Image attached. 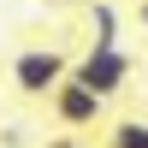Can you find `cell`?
<instances>
[{
    "mask_svg": "<svg viewBox=\"0 0 148 148\" xmlns=\"http://www.w3.org/2000/svg\"><path fill=\"white\" fill-rule=\"evenodd\" d=\"M71 77H77V83H89L101 101H113V95L130 83V53H125L119 42H89V53L71 65Z\"/></svg>",
    "mask_w": 148,
    "mask_h": 148,
    "instance_id": "cell-1",
    "label": "cell"
},
{
    "mask_svg": "<svg viewBox=\"0 0 148 148\" xmlns=\"http://www.w3.org/2000/svg\"><path fill=\"white\" fill-rule=\"evenodd\" d=\"M65 71H71V59L59 53V47H24V53L12 59V89L18 95H47Z\"/></svg>",
    "mask_w": 148,
    "mask_h": 148,
    "instance_id": "cell-2",
    "label": "cell"
},
{
    "mask_svg": "<svg viewBox=\"0 0 148 148\" xmlns=\"http://www.w3.org/2000/svg\"><path fill=\"white\" fill-rule=\"evenodd\" d=\"M47 95H53V113H59V125H71V130H89V125H101V113H107V101L89 89V83H77L71 71H65V77H59Z\"/></svg>",
    "mask_w": 148,
    "mask_h": 148,
    "instance_id": "cell-3",
    "label": "cell"
},
{
    "mask_svg": "<svg viewBox=\"0 0 148 148\" xmlns=\"http://www.w3.org/2000/svg\"><path fill=\"white\" fill-rule=\"evenodd\" d=\"M89 30H95V42H119V12H113V0H95V6H89Z\"/></svg>",
    "mask_w": 148,
    "mask_h": 148,
    "instance_id": "cell-4",
    "label": "cell"
},
{
    "mask_svg": "<svg viewBox=\"0 0 148 148\" xmlns=\"http://www.w3.org/2000/svg\"><path fill=\"white\" fill-rule=\"evenodd\" d=\"M113 148H148V125H142V119L113 125Z\"/></svg>",
    "mask_w": 148,
    "mask_h": 148,
    "instance_id": "cell-5",
    "label": "cell"
},
{
    "mask_svg": "<svg viewBox=\"0 0 148 148\" xmlns=\"http://www.w3.org/2000/svg\"><path fill=\"white\" fill-rule=\"evenodd\" d=\"M136 24H142V30H148V0H136Z\"/></svg>",
    "mask_w": 148,
    "mask_h": 148,
    "instance_id": "cell-6",
    "label": "cell"
},
{
    "mask_svg": "<svg viewBox=\"0 0 148 148\" xmlns=\"http://www.w3.org/2000/svg\"><path fill=\"white\" fill-rule=\"evenodd\" d=\"M47 148H83V142H71V136H59V142H47Z\"/></svg>",
    "mask_w": 148,
    "mask_h": 148,
    "instance_id": "cell-7",
    "label": "cell"
}]
</instances>
